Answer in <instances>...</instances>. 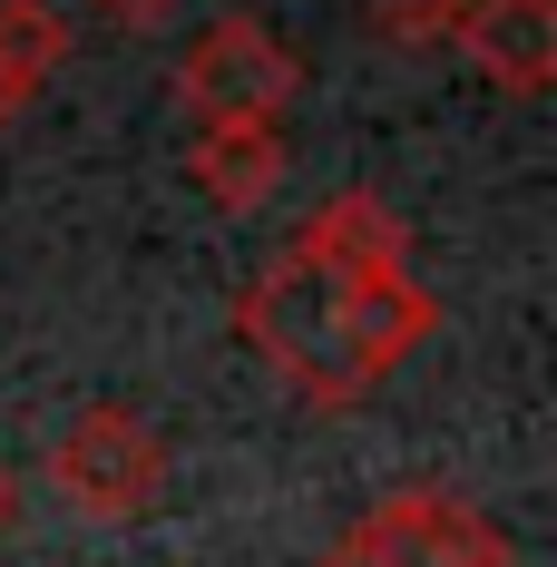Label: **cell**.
<instances>
[{"instance_id": "3957f363", "label": "cell", "mask_w": 557, "mask_h": 567, "mask_svg": "<svg viewBox=\"0 0 557 567\" xmlns=\"http://www.w3.org/2000/svg\"><path fill=\"white\" fill-rule=\"evenodd\" d=\"M293 89H303V69L265 20H216L176 59V99H186L196 127H283Z\"/></svg>"}, {"instance_id": "6da1fadb", "label": "cell", "mask_w": 557, "mask_h": 567, "mask_svg": "<svg viewBox=\"0 0 557 567\" xmlns=\"http://www.w3.org/2000/svg\"><path fill=\"white\" fill-rule=\"evenodd\" d=\"M431 323H441V303L411 275H342V265H313V255H283L245 293V342L323 411L372 392Z\"/></svg>"}, {"instance_id": "30bf717a", "label": "cell", "mask_w": 557, "mask_h": 567, "mask_svg": "<svg viewBox=\"0 0 557 567\" xmlns=\"http://www.w3.org/2000/svg\"><path fill=\"white\" fill-rule=\"evenodd\" d=\"M30 99H40V89H30V79H20V69H10V59H0V127H10V117L30 109Z\"/></svg>"}, {"instance_id": "5b68a950", "label": "cell", "mask_w": 557, "mask_h": 567, "mask_svg": "<svg viewBox=\"0 0 557 567\" xmlns=\"http://www.w3.org/2000/svg\"><path fill=\"white\" fill-rule=\"evenodd\" d=\"M450 50L470 59L489 89L538 99V89L557 79V0H460Z\"/></svg>"}, {"instance_id": "277c9868", "label": "cell", "mask_w": 557, "mask_h": 567, "mask_svg": "<svg viewBox=\"0 0 557 567\" xmlns=\"http://www.w3.org/2000/svg\"><path fill=\"white\" fill-rule=\"evenodd\" d=\"M352 548L372 567H508L499 518H479L450 489H391V499H372L362 528H352Z\"/></svg>"}, {"instance_id": "7c38bea8", "label": "cell", "mask_w": 557, "mask_h": 567, "mask_svg": "<svg viewBox=\"0 0 557 567\" xmlns=\"http://www.w3.org/2000/svg\"><path fill=\"white\" fill-rule=\"evenodd\" d=\"M313 567H372V558H362V548L342 538V548H323V558H313Z\"/></svg>"}, {"instance_id": "9c48e42d", "label": "cell", "mask_w": 557, "mask_h": 567, "mask_svg": "<svg viewBox=\"0 0 557 567\" xmlns=\"http://www.w3.org/2000/svg\"><path fill=\"white\" fill-rule=\"evenodd\" d=\"M362 20H372L382 50H450L460 0H362Z\"/></svg>"}, {"instance_id": "ba28073f", "label": "cell", "mask_w": 557, "mask_h": 567, "mask_svg": "<svg viewBox=\"0 0 557 567\" xmlns=\"http://www.w3.org/2000/svg\"><path fill=\"white\" fill-rule=\"evenodd\" d=\"M0 59L40 89L59 59H69V20H59L50 0H0Z\"/></svg>"}, {"instance_id": "8fae6325", "label": "cell", "mask_w": 557, "mask_h": 567, "mask_svg": "<svg viewBox=\"0 0 557 567\" xmlns=\"http://www.w3.org/2000/svg\"><path fill=\"white\" fill-rule=\"evenodd\" d=\"M10 528H20V470L0 460V538H10Z\"/></svg>"}, {"instance_id": "7a4b0ae2", "label": "cell", "mask_w": 557, "mask_h": 567, "mask_svg": "<svg viewBox=\"0 0 557 567\" xmlns=\"http://www.w3.org/2000/svg\"><path fill=\"white\" fill-rule=\"evenodd\" d=\"M157 489H167V441H157L147 411H127V401H89V411L50 441V499L69 518H89V528L147 518Z\"/></svg>"}, {"instance_id": "52a82bcc", "label": "cell", "mask_w": 557, "mask_h": 567, "mask_svg": "<svg viewBox=\"0 0 557 567\" xmlns=\"http://www.w3.org/2000/svg\"><path fill=\"white\" fill-rule=\"evenodd\" d=\"M186 176L206 186V206L245 216V206H265V196L283 186V127H196Z\"/></svg>"}, {"instance_id": "8992f818", "label": "cell", "mask_w": 557, "mask_h": 567, "mask_svg": "<svg viewBox=\"0 0 557 567\" xmlns=\"http://www.w3.org/2000/svg\"><path fill=\"white\" fill-rule=\"evenodd\" d=\"M293 255H313V265H342V275H411V226L391 216L382 196H333V206H313L303 235H293Z\"/></svg>"}]
</instances>
